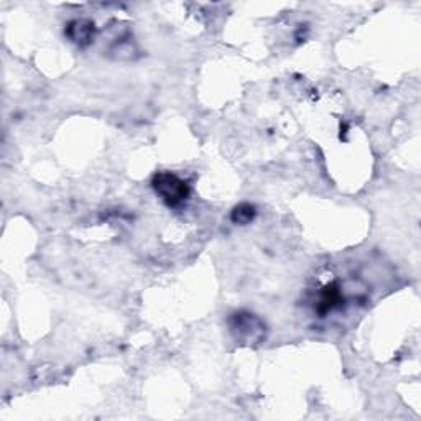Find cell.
Masks as SVG:
<instances>
[{"label": "cell", "mask_w": 421, "mask_h": 421, "mask_svg": "<svg viewBox=\"0 0 421 421\" xmlns=\"http://www.w3.org/2000/svg\"><path fill=\"white\" fill-rule=\"evenodd\" d=\"M153 188H155L157 194L162 196V199L165 201L168 206H180L185 203L190 196V188L186 185V181L173 175L170 171H162L155 175L152 181Z\"/></svg>", "instance_id": "6da1fadb"}, {"label": "cell", "mask_w": 421, "mask_h": 421, "mask_svg": "<svg viewBox=\"0 0 421 421\" xmlns=\"http://www.w3.org/2000/svg\"><path fill=\"white\" fill-rule=\"evenodd\" d=\"M94 22L86 20V18H79V20H73L66 28V35L69 40L79 46H86L94 38Z\"/></svg>", "instance_id": "7a4b0ae2"}, {"label": "cell", "mask_w": 421, "mask_h": 421, "mask_svg": "<svg viewBox=\"0 0 421 421\" xmlns=\"http://www.w3.org/2000/svg\"><path fill=\"white\" fill-rule=\"evenodd\" d=\"M254 217H255V208L252 204L242 203L232 210V221L236 224H241V226L250 224L254 221Z\"/></svg>", "instance_id": "3957f363"}]
</instances>
